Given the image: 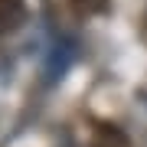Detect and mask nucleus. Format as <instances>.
<instances>
[{
    "label": "nucleus",
    "mask_w": 147,
    "mask_h": 147,
    "mask_svg": "<svg viewBox=\"0 0 147 147\" xmlns=\"http://www.w3.org/2000/svg\"><path fill=\"white\" fill-rule=\"evenodd\" d=\"M26 0H0V36H10L26 23Z\"/></svg>",
    "instance_id": "1"
},
{
    "label": "nucleus",
    "mask_w": 147,
    "mask_h": 147,
    "mask_svg": "<svg viewBox=\"0 0 147 147\" xmlns=\"http://www.w3.org/2000/svg\"><path fill=\"white\" fill-rule=\"evenodd\" d=\"M105 3L108 0H79V10L82 13H98V10H105Z\"/></svg>",
    "instance_id": "2"
}]
</instances>
